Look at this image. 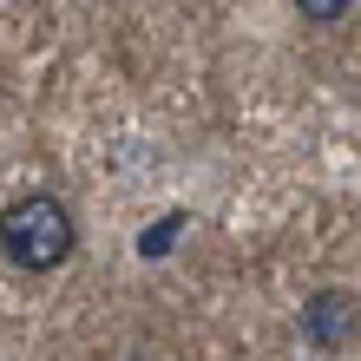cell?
<instances>
[{"label": "cell", "mask_w": 361, "mask_h": 361, "mask_svg": "<svg viewBox=\"0 0 361 361\" xmlns=\"http://www.w3.org/2000/svg\"><path fill=\"white\" fill-rule=\"evenodd\" d=\"M302 335L309 342H322V348H342L361 335V302L348 289H315L309 302H302Z\"/></svg>", "instance_id": "cell-2"}, {"label": "cell", "mask_w": 361, "mask_h": 361, "mask_svg": "<svg viewBox=\"0 0 361 361\" xmlns=\"http://www.w3.org/2000/svg\"><path fill=\"white\" fill-rule=\"evenodd\" d=\"M178 230H184V217H164V224H152V237H145V250H152V257H158V250H164V243H171V237H178Z\"/></svg>", "instance_id": "cell-4"}, {"label": "cell", "mask_w": 361, "mask_h": 361, "mask_svg": "<svg viewBox=\"0 0 361 361\" xmlns=\"http://www.w3.org/2000/svg\"><path fill=\"white\" fill-rule=\"evenodd\" d=\"M295 13H302V20H322V27H335V20L348 13V0H295Z\"/></svg>", "instance_id": "cell-3"}, {"label": "cell", "mask_w": 361, "mask_h": 361, "mask_svg": "<svg viewBox=\"0 0 361 361\" xmlns=\"http://www.w3.org/2000/svg\"><path fill=\"white\" fill-rule=\"evenodd\" d=\"M0 250H7L20 269H33V276L59 269L73 257V210L59 197H20L7 217H0Z\"/></svg>", "instance_id": "cell-1"}]
</instances>
